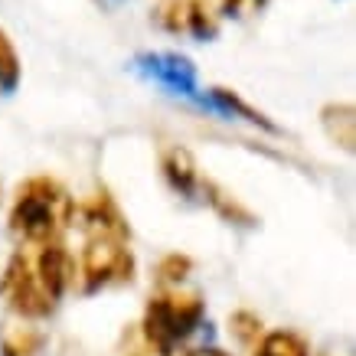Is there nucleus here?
<instances>
[{
	"instance_id": "nucleus-1",
	"label": "nucleus",
	"mask_w": 356,
	"mask_h": 356,
	"mask_svg": "<svg viewBox=\"0 0 356 356\" xmlns=\"http://www.w3.org/2000/svg\"><path fill=\"white\" fill-rule=\"evenodd\" d=\"M72 275V261L56 238L49 242H23L7 265V298L20 317H46L56 311Z\"/></svg>"
},
{
	"instance_id": "nucleus-2",
	"label": "nucleus",
	"mask_w": 356,
	"mask_h": 356,
	"mask_svg": "<svg viewBox=\"0 0 356 356\" xmlns=\"http://www.w3.org/2000/svg\"><path fill=\"white\" fill-rule=\"evenodd\" d=\"M72 196L49 177H33L17 190L10 229L23 242H49L72 222Z\"/></svg>"
},
{
	"instance_id": "nucleus-3",
	"label": "nucleus",
	"mask_w": 356,
	"mask_h": 356,
	"mask_svg": "<svg viewBox=\"0 0 356 356\" xmlns=\"http://www.w3.org/2000/svg\"><path fill=\"white\" fill-rule=\"evenodd\" d=\"M203 317V301L200 294L190 291H163L151 298L147 311H144V324L140 330L151 337L154 343H161L163 350H170L177 340H184L186 334H193V327Z\"/></svg>"
},
{
	"instance_id": "nucleus-4",
	"label": "nucleus",
	"mask_w": 356,
	"mask_h": 356,
	"mask_svg": "<svg viewBox=\"0 0 356 356\" xmlns=\"http://www.w3.org/2000/svg\"><path fill=\"white\" fill-rule=\"evenodd\" d=\"M134 259L128 248V232H88L82 252V281L88 291L131 281Z\"/></svg>"
},
{
	"instance_id": "nucleus-5",
	"label": "nucleus",
	"mask_w": 356,
	"mask_h": 356,
	"mask_svg": "<svg viewBox=\"0 0 356 356\" xmlns=\"http://www.w3.org/2000/svg\"><path fill=\"white\" fill-rule=\"evenodd\" d=\"M157 20L170 33H190V36H213L216 33V10L213 0H163L157 7Z\"/></svg>"
},
{
	"instance_id": "nucleus-6",
	"label": "nucleus",
	"mask_w": 356,
	"mask_h": 356,
	"mask_svg": "<svg viewBox=\"0 0 356 356\" xmlns=\"http://www.w3.org/2000/svg\"><path fill=\"white\" fill-rule=\"evenodd\" d=\"M0 350H3V356H40L43 334L33 330L30 324H7L0 334Z\"/></svg>"
},
{
	"instance_id": "nucleus-7",
	"label": "nucleus",
	"mask_w": 356,
	"mask_h": 356,
	"mask_svg": "<svg viewBox=\"0 0 356 356\" xmlns=\"http://www.w3.org/2000/svg\"><path fill=\"white\" fill-rule=\"evenodd\" d=\"M353 105H327L324 108V131L327 138L334 140V144H340L343 151H353L356 144V134H353Z\"/></svg>"
},
{
	"instance_id": "nucleus-8",
	"label": "nucleus",
	"mask_w": 356,
	"mask_h": 356,
	"mask_svg": "<svg viewBox=\"0 0 356 356\" xmlns=\"http://www.w3.org/2000/svg\"><path fill=\"white\" fill-rule=\"evenodd\" d=\"M163 170H167V177H170V184L177 190H190L196 180V163L190 157V151H184V147H173V151L163 154Z\"/></svg>"
},
{
	"instance_id": "nucleus-9",
	"label": "nucleus",
	"mask_w": 356,
	"mask_h": 356,
	"mask_svg": "<svg viewBox=\"0 0 356 356\" xmlns=\"http://www.w3.org/2000/svg\"><path fill=\"white\" fill-rule=\"evenodd\" d=\"M255 356H307V343H304L298 334L275 330V334L261 337L259 353H255Z\"/></svg>"
},
{
	"instance_id": "nucleus-10",
	"label": "nucleus",
	"mask_w": 356,
	"mask_h": 356,
	"mask_svg": "<svg viewBox=\"0 0 356 356\" xmlns=\"http://www.w3.org/2000/svg\"><path fill=\"white\" fill-rule=\"evenodd\" d=\"M17 82H20V56L13 49L10 36L0 30V88L10 92V88H17Z\"/></svg>"
},
{
	"instance_id": "nucleus-11",
	"label": "nucleus",
	"mask_w": 356,
	"mask_h": 356,
	"mask_svg": "<svg viewBox=\"0 0 356 356\" xmlns=\"http://www.w3.org/2000/svg\"><path fill=\"white\" fill-rule=\"evenodd\" d=\"M167 353H170V350H163L161 343H154L140 327H134V330L124 337V346L118 350V356H167Z\"/></svg>"
},
{
	"instance_id": "nucleus-12",
	"label": "nucleus",
	"mask_w": 356,
	"mask_h": 356,
	"mask_svg": "<svg viewBox=\"0 0 356 356\" xmlns=\"http://www.w3.org/2000/svg\"><path fill=\"white\" fill-rule=\"evenodd\" d=\"M229 327H232V334L242 340V343H255L261 334V321L255 317V314H248V311H238L229 317Z\"/></svg>"
},
{
	"instance_id": "nucleus-13",
	"label": "nucleus",
	"mask_w": 356,
	"mask_h": 356,
	"mask_svg": "<svg viewBox=\"0 0 356 356\" xmlns=\"http://www.w3.org/2000/svg\"><path fill=\"white\" fill-rule=\"evenodd\" d=\"M186 271H190V259H184V255H170V259L161 261L157 275H161V281H180Z\"/></svg>"
},
{
	"instance_id": "nucleus-14",
	"label": "nucleus",
	"mask_w": 356,
	"mask_h": 356,
	"mask_svg": "<svg viewBox=\"0 0 356 356\" xmlns=\"http://www.w3.org/2000/svg\"><path fill=\"white\" fill-rule=\"evenodd\" d=\"M265 7V0H222V13L229 17H248V13H259Z\"/></svg>"
},
{
	"instance_id": "nucleus-15",
	"label": "nucleus",
	"mask_w": 356,
	"mask_h": 356,
	"mask_svg": "<svg viewBox=\"0 0 356 356\" xmlns=\"http://www.w3.org/2000/svg\"><path fill=\"white\" fill-rule=\"evenodd\" d=\"M190 356H226L222 350H216V346H209V350H193Z\"/></svg>"
}]
</instances>
